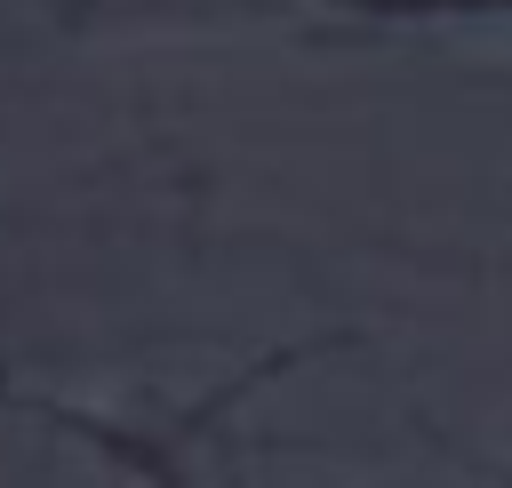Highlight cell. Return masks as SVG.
<instances>
[{
    "label": "cell",
    "instance_id": "cell-1",
    "mask_svg": "<svg viewBox=\"0 0 512 488\" xmlns=\"http://www.w3.org/2000/svg\"><path fill=\"white\" fill-rule=\"evenodd\" d=\"M152 472H160V488H184V480H176V472H168V464H152Z\"/></svg>",
    "mask_w": 512,
    "mask_h": 488
}]
</instances>
